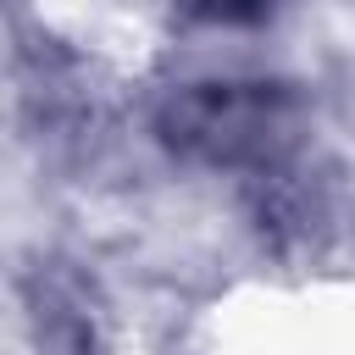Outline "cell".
<instances>
[{
    "mask_svg": "<svg viewBox=\"0 0 355 355\" xmlns=\"http://www.w3.org/2000/svg\"><path fill=\"white\" fill-rule=\"evenodd\" d=\"M155 133L172 155L194 166H227V172H266L277 166L300 133L305 105L288 83L266 78H205L183 83L161 100Z\"/></svg>",
    "mask_w": 355,
    "mask_h": 355,
    "instance_id": "1",
    "label": "cell"
},
{
    "mask_svg": "<svg viewBox=\"0 0 355 355\" xmlns=\"http://www.w3.org/2000/svg\"><path fill=\"white\" fill-rule=\"evenodd\" d=\"M183 17L194 22H216V28H250V22H266L277 11V0H172Z\"/></svg>",
    "mask_w": 355,
    "mask_h": 355,
    "instance_id": "2",
    "label": "cell"
}]
</instances>
